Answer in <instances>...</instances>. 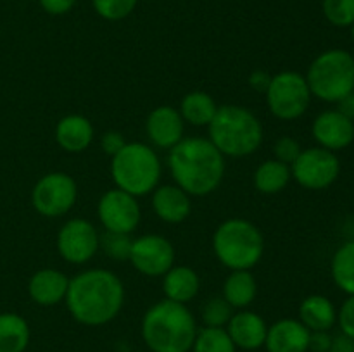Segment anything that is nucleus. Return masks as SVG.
Listing matches in <instances>:
<instances>
[{
    "mask_svg": "<svg viewBox=\"0 0 354 352\" xmlns=\"http://www.w3.org/2000/svg\"><path fill=\"white\" fill-rule=\"evenodd\" d=\"M124 286L109 269H86L69 280L66 306L69 314L85 326H102L120 314Z\"/></svg>",
    "mask_w": 354,
    "mask_h": 352,
    "instance_id": "f257e3e1",
    "label": "nucleus"
},
{
    "mask_svg": "<svg viewBox=\"0 0 354 352\" xmlns=\"http://www.w3.org/2000/svg\"><path fill=\"white\" fill-rule=\"evenodd\" d=\"M168 166L176 185L189 195H209L225 175V155L209 138H182L169 148Z\"/></svg>",
    "mask_w": 354,
    "mask_h": 352,
    "instance_id": "f03ea898",
    "label": "nucleus"
},
{
    "mask_svg": "<svg viewBox=\"0 0 354 352\" xmlns=\"http://www.w3.org/2000/svg\"><path fill=\"white\" fill-rule=\"evenodd\" d=\"M197 330L189 307L168 299L149 307L142 320V338L151 352H190Z\"/></svg>",
    "mask_w": 354,
    "mask_h": 352,
    "instance_id": "7ed1b4c3",
    "label": "nucleus"
},
{
    "mask_svg": "<svg viewBox=\"0 0 354 352\" xmlns=\"http://www.w3.org/2000/svg\"><path fill=\"white\" fill-rule=\"evenodd\" d=\"M209 140L223 155L245 157L261 147L263 126L258 117L241 106L218 107L213 121L207 124Z\"/></svg>",
    "mask_w": 354,
    "mask_h": 352,
    "instance_id": "20e7f679",
    "label": "nucleus"
},
{
    "mask_svg": "<svg viewBox=\"0 0 354 352\" xmlns=\"http://www.w3.org/2000/svg\"><path fill=\"white\" fill-rule=\"evenodd\" d=\"M111 176L116 188L133 197L154 192L161 179V161L154 148L142 141H127L124 147L113 155Z\"/></svg>",
    "mask_w": 354,
    "mask_h": 352,
    "instance_id": "39448f33",
    "label": "nucleus"
},
{
    "mask_svg": "<svg viewBox=\"0 0 354 352\" xmlns=\"http://www.w3.org/2000/svg\"><path fill=\"white\" fill-rule=\"evenodd\" d=\"M213 251L225 268L251 269L261 261L265 240L256 224L242 217L223 221L213 235Z\"/></svg>",
    "mask_w": 354,
    "mask_h": 352,
    "instance_id": "423d86ee",
    "label": "nucleus"
},
{
    "mask_svg": "<svg viewBox=\"0 0 354 352\" xmlns=\"http://www.w3.org/2000/svg\"><path fill=\"white\" fill-rule=\"evenodd\" d=\"M304 78L311 95L339 104L354 90V57L341 48H332L311 62Z\"/></svg>",
    "mask_w": 354,
    "mask_h": 352,
    "instance_id": "0eeeda50",
    "label": "nucleus"
},
{
    "mask_svg": "<svg viewBox=\"0 0 354 352\" xmlns=\"http://www.w3.org/2000/svg\"><path fill=\"white\" fill-rule=\"evenodd\" d=\"M265 93L270 113L282 121H294L301 117L311 102L306 78L296 71H282L272 76Z\"/></svg>",
    "mask_w": 354,
    "mask_h": 352,
    "instance_id": "6e6552de",
    "label": "nucleus"
},
{
    "mask_svg": "<svg viewBox=\"0 0 354 352\" xmlns=\"http://www.w3.org/2000/svg\"><path fill=\"white\" fill-rule=\"evenodd\" d=\"M78 197L76 182L68 173H48L41 176L31 192L35 211L45 217H59L73 209Z\"/></svg>",
    "mask_w": 354,
    "mask_h": 352,
    "instance_id": "1a4fd4ad",
    "label": "nucleus"
},
{
    "mask_svg": "<svg viewBox=\"0 0 354 352\" xmlns=\"http://www.w3.org/2000/svg\"><path fill=\"white\" fill-rule=\"evenodd\" d=\"M339 173H341V162L337 155L324 147L301 150L296 161L290 164L292 178L308 190L328 188L337 179Z\"/></svg>",
    "mask_w": 354,
    "mask_h": 352,
    "instance_id": "9d476101",
    "label": "nucleus"
},
{
    "mask_svg": "<svg viewBox=\"0 0 354 352\" xmlns=\"http://www.w3.org/2000/svg\"><path fill=\"white\" fill-rule=\"evenodd\" d=\"M128 261L142 275L165 276L175 262V247L161 235H142L131 242Z\"/></svg>",
    "mask_w": 354,
    "mask_h": 352,
    "instance_id": "9b49d317",
    "label": "nucleus"
},
{
    "mask_svg": "<svg viewBox=\"0 0 354 352\" xmlns=\"http://www.w3.org/2000/svg\"><path fill=\"white\" fill-rule=\"evenodd\" d=\"M97 214L102 223L104 230L114 231V233L130 235L138 226L142 217L140 206L137 197L131 193L123 192L120 188L107 190L99 200Z\"/></svg>",
    "mask_w": 354,
    "mask_h": 352,
    "instance_id": "f8f14e48",
    "label": "nucleus"
},
{
    "mask_svg": "<svg viewBox=\"0 0 354 352\" xmlns=\"http://www.w3.org/2000/svg\"><path fill=\"white\" fill-rule=\"evenodd\" d=\"M57 251L71 264H85L99 251V231L88 219H69L59 230Z\"/></svg>",
    "mask_w": 354,
    "mask_h": 352,
    "instance_id": "ddd939ff",
    "label": "nucleus"
},
{
    "mask_svg": "<svg viewBox=\"0 0 354 352\" xmlns=\"http://www.w3.org/2000/svg\"><path fill=\"white\" fill-rule=\"evenodd\" d=\"M313 137L327 150H342L354 140V121L341 110H325L313 123Z\"/></svg>",
    "mask_w": 354,
    "mask_h": 352,
    "instance_id": "4468645a",
    "label": "nucleus"
},
{
    "mask_svg": "<svg viewBox=\"0 0 354 352\" xmlns=\"http://www.w3.org/2000/svg\"><path fill=\"white\" fill-rule=\"evenodd\" d=\"M145 130L152 145L159 148H171L183 138L185 121L175 107L161 106L149 114Z\"/></svg>",
    "mask_w": 354,
    "mask_h": 352,
    "instance_id": "2eb2a0df",
    "label": "nucleus"
},
{
    "mask_svg": "<svg viewBox=\"0 0 354 352\" xmlns=\"http://www.w3.org/2000/svg\"><path fill=\"white\" fill-rule=\"evenodd\" d=\"M311 331L299 320H280L268 326L265 347L268 352H308Z\"/></svg>",
    "mask_w": 354,
    "mask_h": 352,
    "instance_id": "dca6fc26",
    "label": "nucleus"
},
{
    "mask_svg": "<svg viewBox=\"0 0 354 352\" xmlns=\"http://www.w3.org/2000/svg\"><path fill=\"white\" fill-rule=\"evenodd\" d=\"M225 330L230 335L235 347L242 351H256L265 345L268 326L259 314L252 311H239L232 314Z\"/></svg>",
    "mask_w": 354,
    "mask_h": 352,
    "instance_id": "f3484780",
    "label": "nucleus"
},
{
    "mask_svg": "<svg viewBox=\"0 0 354 352\" xmlns=\"http://www.w3.org/2000/svg\"><path fill=\"white\" fill-rule=\"evenodd\" d=\"M152 209L165 223L178 224L189 217L192 202L189 193L178 185H161L152 192Z\"/></svg>",
    "mask_w": 354,
    "mask_h": 352,
    "instance_id": "a211bd4d",
    "label": "nucleus"
},
{
    "mask_svg": "<svg viewBox=\"0 0 354 352\" xmlns=\"http://www.w3.org/2000/svg\"><path fill=\"white\" fill-rule=\"evenodd\" d=\"M69 278L59 269L45 268L35 273L28 283V293L38 306H55L68 293Z\"/></svg>",
    "mask_w": 354,
    "mask_h": 352,
    "instance_id": "6ab92c4d",
    "label": "nucleus"
},
{
    "mask_svg": "<svg viewBox=\"0 0 354 352\" xmlns=\"http://www.w3.org/2000/svg\"><path fill=\"white\" fill-rule=\"evenodd\" d=\"M55 141L66 152L78 154L86 150L93 141V126L88 117L82 114L64 116L55 126Z\"/></svg>",
    "mask_w": 354,
    "mask_h": 352,
    "instance_id": "aec40b11",
    "label": "nucleus"
},
{
    "mask_svg": "<svg viewBox=\"0 0 354 352\" xmlns=\"http://www.w3.org/2000/svg\"><path fill=\"white\" fill-rule=\"evenodd\" d=\"M199 275L189 266H173L162 276V292L173 302L187 304L199 293Z\"/></svg>",
    "mask_w": 354,
    "mask_h": 352,
    "instance_id": "412c9836",
    "label": "nucleus"
},
{
    "mask_svg": "<svg viewBox=\"0 0 354 352\" xmlns=\"http://www.w3.org/2000/svg\"><path fill=\"white\" fill-rule=\"evenodd\" d=\"M299 321L310 331H328L337 321V311L327 297L310 295L301 302Z\"/></svg>",
    "mask_w": 354,
    "mask_h": 352,
    "instance_id": "4be33fe9",
    "label": "nucleus"
},
{
    "mask_svg": "<svg viewBox=\"0 0 354 352\" xmlns=\"http://www.w3.org/2000/svg\"><path fill=\"white\" fill-rule=\"evenodd\" d=\"M258 293V283L249 269H237L228 275L223 283V299L234 309H244L251 306Z\"/></svg>",
    "mask_w": 354,
    "mask_h": 352,
    "instance_id": "5701e85b",
    "label": "nucleus"
},
{
    "mask_svg": "<svg viewBox=\"0 0 354 352\" xmlns=\"http://www.w3.org/2000/svg\"><path fill=\"white\" fill-rule=\"evenodd\" d=\"M30 337V324L23 316L0 313V352H24Z\"/></svg>",
    "mask_w": 354,
    "mask_h": 352,
    "instance_id": "b1692460",
    "label": "nucleus"
},
{
    "mask_svg": "<svg viewBox=\"0 0 354 352\" xmlns=\"http://www.w3.org/2000/svg\"><path fill=\"white\" fill-rule=\"evenodd\" d=\"M216 110L218 106L213 97L201 90L187 93L180 104V114H182L183 121L190 123L192 126H207L213 121Z\"/></svg>",
    "mask_w": 354,
    "mask_h": 352,
    "instance_id": "393cba45",
    "label": "nucleus"
},
{
    "mask_svg": "<svg viewBox=\"0 0 354 352\" xmlns=\"http://www.w3.org/2000/svg\"><path fill=\"white\" fill-rule=\"evenodd\" d=\"M290 178V166L283 164V162L277 161V159H268L263 162L254 173V186L261 193L266 195H273L279 193L289 185Z\"/></svg>",
    "mask_w": 354,
    "mask_h": 352,
    "instance_id": "a878e982",
    "label": "nucleus"
},
{
    "mask_svg": "<svg viewBox=\"0 0 354 352\" xmlns=\"http://www.w3.org/2000/svg\"><path fill=\"white\" fill-rule=\"evenodd\" d=\"M332 278L342 292L354 295V240L341 245L332 257Z\"/></svg>",
    "mask_w": 354,
    "mask_h": 352,
    "instance_id": "bb28decb",
    "label": "nucleus"
},
{
    "mask_svg": "<svg viewBox=\"0 0 354 352\" xmlns=\"http://www.w3.org/2000/svg\"><path fill=\"white\" fill-rule=\"evenodd\" d=\"M192 352H237V347L232 342L230 335L225 328H201L197 330L194 340Z\"/></svg>",
    "mask_w": 354,
    "mask_h": 352,
    "instance_id": "cd10ccee",
    "label": "nucleus"
},
{
    "mask_svg": "<svg viewBox=\"0 0 354 352\" xmlns=\"http://www.w3.org/2000/svg\"><path fill=\"white\" fill-rule=\"evenodd\" d=\"M131 238L128 233L104 231L99 235V248H102L113 261H128L131 251Z\"/></svg>",
    "mask_w": 354,
    "mask_h": 352,
    "instance_id": "c85d7f7f",
    "label": "nucleus"
},
{
    "mask_svg": "<svg viewBox=\"0 0 354 352\" xmlns=\"http://www.w3.org/2000/svg\"><path fill=\"white\" fill-rule=\"evenodd\" d=\"M234 314V307L223 297H213L203 307V321L206 326L223 328L227 326Z\"/></svg>",
    "mask_w": 354,
    "mask_h": 352,
    "instance_id": "c756f323",
    "label": "nucleus"
},
{
    "mask_svg": "<svg viewBox=\"0 0 354 352\" xmlns=\"http://www.w3.org/2000/svg\"><path fill=\"white\" fill-rule=\"evenodd\" d=\"M322 7L327 21L334 26L346 28L354 23V0H324Z\"/></svg>",
    "mask_w": 354,
    "mask_h": 352,
    "instance_id": "7c9ffc66",
    "label": "nucleus"
},
{
    "mask_svg": "<svg viewBox=\"0 0 354 352\" xmlns=\"http://www.w3.org/2000/svg\"><path fill=\"white\" fill-rule=\"evenodd\" d=\"M138 0H92L93 9L107 21H120L130 16Z\"/></svg>",
    "mask_w": 354,
    "mask_h": 352,
    "instance_id": "2f4dec72",
    "label": "nucleus"
},
{
    "mask_svg": "<svg viewBox=\"0 0 354 352\" xmlns=\"http://www.w3.org/2000/svg\"><path fill=\"white\" fill-rule=\"evenodd\" d=\"M273 154H275L277 161L290 166L296 161L297 155L301 154V145L296 138L282 137L275 141V145H273Z\"/></svg>",
    "mask_w": 354,
    "mask_h": 352,
    "instance_id": "473e14b6",
    "label": "nucleus"
},
{
    "mask_svg": "<svg viewBox=\"0 0 354 352\" xmlns=\"http://www.w3.org/2000/svg\"><path fill=\"white\" fill-rule=\"evenodd\" d=\"M337 321L342 333L354 340V295H349V299L342 304L341 311L337 313Z\"/></svg>",
    "mask_w": 354,
    "mask_h": 352,
    "instance_id": "72a5a7b5",
    "label": "nucleus"
},
{
    "mask_svg": "<svg viewBox=\"0 0 354 352\" xmlns=\"http://www.w3.org/2000/svg\"><path fill=\"white\" fill-rule=\"evenodd\" d=\"M124 144H127V140H124V137L120 131H107V133H104L102 140H100V147L111 157L116 155L124 147Z\"/></svg>",
    "mask_w": 354,
    "mask_h": 352,
    "instance_id": "f704fd0d",
    "label": "nucleus"
},
{
    "mask_svg": "<svg viewBox=\"0 0 354 352\" xmlns=\"http://www.w3.org/2000/svg\"><path fill=\"white\" fill-rule=\"evenodd\" d=\"M76 0H40V6L44 7L45 12L52 16H61V14L69 12L75 6Z\"/></svg>",
    "mask_w": 354,
    "mask_h": 352,
    "instance_id": "c9c22d12",
    "label": "nucleus"
},
{
    "mask_svg": "<svg viewBox=\"0 0 354 352\" xmlns=\"http://www.w3.org/2000/svg\"><path fill=\"white\" fill-rule=\"evenodd\" d=\"M332 344V337L328 331H311L310 351L313 352H328Z\"/></svg>",
    "mask_w": 354,
    "mask_h": 352,
    "instance_id": "e433bc0d",
    "label": "nucleus"
},
{
    "mask_svg": "<svg viewBox=\"0 0 354 352\" xmlns=\"http://www.w3.org/2000/svg\"><path fill=\"white\" fill-rule=\"evenodd\" d=\"M270 81H272V76H270L266 71H259V69L249 76V85H251L256 92L265 93L266 90H268Z\"/></svg>",
    "mask_w": 354,
    "mask_h": 352,
    "instance_id": "4c0bfd02",
    "label": "nucleus"
},
{
    "mask_svg": "<svg viewBox=\"0 0 354 352\" xmlns=\"http://www.w3.org/2000/svg\"><path fill=\"white\" fill-rule=\"evenodd\" d=\"M328 352H354V340L344 333L339 335V337L332 338Z\"/></svg>",
    "mask_w": 354,
    "mask_h": 352,
    "instance_id": "58836bf2",
    "label": "nucleus"
},
{
    "mask_svg": "<svg viewBox=\"0 0 354 352\" xmlns=\"http://www.w3.org/2000/svg\"><path fill=\"white\" fill-rule=\"evenodd\" d=\"M339 110H341L342 114H346L348 117H351V119H354V90L346 97V99H342L341 102H339Z\"/></svg>",
    "mask_w": 354,
    "mask_h": 352,
    "instance_id": "ea45409f",
    "label": "nucleus"
},
{
    "mask_svg": "<svg viewBox=\"0 0 354 352\" xmlns=\"http://www.w3.org/2000/svg\"><path fill=\"white\" fill-rule=\"evenodd\" d=\"M351 37H353V41H354V23L351 24Z\"/></svg>",
    "mask_w": 354,
    "mask_h": 352,
    "instance_id": "a19ab883",
    "label": "nucleus"
}]
</instances>
